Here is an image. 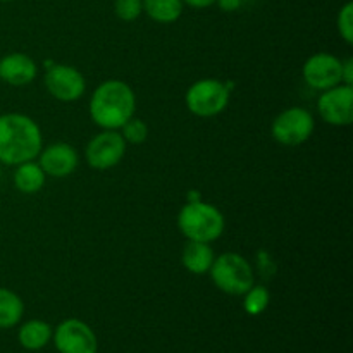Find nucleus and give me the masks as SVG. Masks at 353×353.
I'll return each mask as SVG.
<instances>
[{"label":"nucleus","mask_w":353,"mask_h":353,"mask_svg":"<svg viewBox=\"0 0 353 353\" xmlns=\"http://www.w3.org/2000/svg\"><path fill=\"white\" fill-rule=\"evenodd\" d=\"M43 148L40 126L30 116L21 112L0 114V162L16 165L37 161Z\"/></svg>","instance_id":"obj_1"},{"label":"nucleus","mask_w":353,"mask_h":353,"mask_svg":"<svg viewBox=\"0 0 353 353\" xmlns=\"http://www.w3.org/2000/svg\"><path fill=\"white\" fill-rule=\"evenodd\" d=\"M137 95L126 81L107 79L100 83L90 99V117L102 130H119L134 116Z\"/></svg>","instance_id":"obj_2"},{"label":"nucleus","mask_w":353,"mask_h":353,"mask_svg":"<svg viewBox=\"0 0 353 353\" xmlns=\"http://www.w3.org/2000/svg\"><path fill=\"white\" fill-rule=\"evenodd\" d=\"M178 228L188 241L212 243L223 236L226 221L217 207L195 200L181 207L178 214Z\"/></svg>","instance_id":"obj_3"},{"label":"nucleus","mask_w":353,"mask_h":353,"mask_svg":"<svg viewBox=\"0 0 353 353\" xmlns=\"http://www.w3.org/2000/svg\"><path fill=\"white\" fill-rule=\"evenodd\" d=\"M209 274L216 288L231 296H241L255 285L254 268L236 252H226L214 259Z\"/></svg>","instance_id":"obj_4"},{"label":"nucleus","mask_w":353,"mask_h":353,"mask_svg":"<svg viewBox=\"0 0 353 353\" xmlns=\"http://www.w3.org/2000/svg\"><path fill=\"white\" fill-rule=\"evenodd\" d=\"M230 86L214 78H203L193 83L185 95V103L196 117H216L230 103Z\"/></svg>","instance_id":"obj_5"},{"label":"nucleus","mask_w":353,"mask_h":353,"mask_svg":"<svg viewBox=\"0 0 353 353\" xmlns=\"http://www.w3.org/2000/svg\"><path fill=\"white\" fill-rule=\"evenodd\" d=\"M316 121L312 114L303 107H290L274 117L271 124V134L283 147H299L310 140Z\"/></svg>","instance_id":"obj_6"},{"label":"nucleus","mask_w":353,"mask_h":353,"mask_svg":"<svg viewBox=\"0 0 353 353\" xmlns=\"http://www.w3.org/2000/svg\"><path fill=\"white\" fill-rule=\"evenodd\" d=\"M128 143L119 130H102L88 141L85 159L88 165L97 171H109L121 164L126 155Z\"/></svg>","instance_id":"obj_7"},{"label":"nucleus","mask_w":353,"mask_h":353,"mask_svg":"<svg viewBox=\"0 0 353 353\" xmlns=\"http://www.w3.org/2000/svg\"><path fill=\"white\" fill-rule=\"evenodd\" d=\"M43 85L59 102H76L86 92L85 76L68 64L50 65L43 76Z\"/></svg>","instance_id":"obj_8"},{"label":"nucleus","mask_w":353,"mask_h":353,"mask_svg":"<svg viewBox=\"0 0 353 353\" xmlns=\"http://www.w3.org/2000/svg\"><path fill=\"white\" fill-rule=\"evenodd\" d=\"M317 112L324 123L331 126H350L353 121V86L341 83L324 90L317 99Z\"/></svg>","instance_id":"obj_9"},{"label":"nucleus","mask_w":353,"mask_h":353,"mask_svg":"<svg viewBox=\"0 0 353 353\" xmlns=\"http://www.w3.org/2000/svg\"><path fill=\"white\" fill-rule=\"evenodd\" d=\"M59 353H97L99 341L86 323L79 319H65L52 334Z\"/></svg>","instance_id":"obj_10"},{"label":"nucleus","mask_w":353,"mask_h":353,"mask_svg":"<svg viewBox=\"0 0 353 353\" xmlns=\"http://www.w3.org/2000/svg\"><path fill=\"white\" fill-rule=\"evenodd\" d=\"M302 74L310 88L319 90V92L333 88L343 83L341 81V59L327 52L310 55L303 64Z\"/></svg>","instance_id":"obj_11"},{"label":"nucleus","mask_w":353,"mask_h":353,"mask_svg":"<svg viewBox=\"0 0 353 353\" xmlns=\"http://www.w3.org/2000/svg\"><path fill=\"white\" fill-rule=\"evenodd\" d=\"M38 164L50 178H68L78 169L79 155L72 145L57 141L41 148L38 154Z\"/></svg>","instance_id":"obj_12"},{"label":"nucleus","mask_w":353,"mask_h":353,"mask_svg":"<svg viewBox=\"0 0 353 353\" xmlns=\"http://www.w3.org/2000/svg\"><path fill=\"white\" fill-rule=\"evenodd\" d=\"M38 76V65L23 52H10L0 57V81L10 86H26Z\"/></svg>","instance_id":"obj_13"},{"label":"nucleus","mask_w":353,"mask_h":353,"mask_svg":"<svg viewBox=\"0 0 353 353\" xmlns=\"http://www.w3.org/2000/svg\"><path fill=\"white\" fill-rule=\"evenodd\" d=\"M214 259H216V254H214L212 247L210 243H203V241H186L181 252L183 268L195 276L209 274Z\"/></svg>","instance_id":"obj_14"},{"label":"nucleus","mask_w":353,"mask_h":353,"mask_svg":"<svg viewBox=\"0 0 353 353\" xmlns=\"http://www.w3.org/2000/svg\"><path fill=\"white\" fill-rule=\"evenodd\" d=\"M52 334H54V330H52L50 324L40 319H31L19 327L17 340H19V345L23 348L37 352L50 343Z\"/></svg>","instance_id":"obj_15"},{"label":"nucleus","mask_w":353,"mask_h":353,"mask_svg":"<svg viewBox=\"0 0 353 353\" xmlns=\"http://www.w3.org/2000/svg\"><path fill=\"white\" fill-rule=\"evenodd\" d=\"M45 181H47V174H45L38 162L30 161L16 165L14 186H16L17 192L24 193V195H33V193H38L43 188Z\"/></svg>","instance_id":"obj_16"},{"label":"nucleus","mask_w":353,"mask_h":353,"mask_svg":"<svg viewBox=\"0 0 353 353\" xmlns=\"http://www.w3.org/2000/svg\"><path fill=\"white\" fill-rule=\"evenodd\" d=\"M183 0H143V12L159 24H172L181 17Z\"/></svg>","instance_id":"obj_17"},{"label":"nucleus","mask_w":353,"mask_h":353,"mask_svg":"<svg viewBox=\"0 0 353 353\" xmlns=\"http://www.w3.org/2000/svg\"><path fill=\"white\" fill-rule=\"evenodd\" d=\"M24 302L12 290L0 286V330L17 326L23 319Z\"/></svg>","instance_id":"obj_18"},{"label":"nucleus","mask_w":353,"mask_h":353,"mask_svg":"<svg viewBox=\"0 0 353 353\" xmlns=\"http://www.w3.org/2000/svg\"><path fill=\"white\" fill-rule=\"evenodd\" d=\"M243 309L248 316H261L271 302V293L265 286L254 285L243 295Z\"/></svg>","instance_id":"obj_19"},{"label":"nucleus","mask_w":353,"mask_h":353,"mask_svg":"<svg viewBox=\"0 0 353 353\" xmlns=\"http://www.w3.org/2000/svg\"><path fill=\"white\" fill-rule=\"evenodd\" d=\"M119 133L123 134L124 141L131 145H141L148 138V126L140 117H131L130 121L119 128Z\"/></svg>","instance_id":"obj_20"},{"label":"nucleus","mask_w":353,"mask_h":353,"mask_svg":"<svg viewBox=\"0 0 353 353\" xmlns=\"http://www.w3.org/2000/svg\"><path fill=\"white\" fill-rule=\"evenodd\" d=\"M114 12L124 23H133L143 14V0H116Z\"/></svg>","instance_id":"obj_21"},{"label":"nucleus","mask_w":353,"mask_h":353,"mask_svg":"<svg viewBox=\"0 0 353 353\" xmlns=\"http://www.w3.org/2000/svg\"><path fill=\"white\" fill-rule=\"evenodd\" d=\"M338 31H340V37L347 41L348 45L353 43V3L347 2L338 12L336 19Z\"/></svg>","instance_id":"obj_22"},{"label":"nucleus","mask_w":353,"mask_h":353,"mask_svg":"<svg viewBox=\"0 0 353 353\" xmlns=\"http://www.w3.org/2000/svg\"><path fill=\"white\" fill-rule=\"evenodd\" d=\"M341 81L343 85L353 86V59L348 57L347 61H341Z\"/></svg>","instance_id":"obj_23"},{"label":"nucleus","mask_w":353,"mask_h":353,"mask_svg":"<svg viewBox=\"0 0 353 353\" xmlns=\"http://www.w3.org/2000/svg\"><path fill=\"white\" fill-rule=\"evenodd\" d=\"M216 3L223 12H234L241 7V0H216Z\"/></svg>","instance_id":"obj_24"},{"label":"nucleus","mask_w":353,"mask_h":353,"mask_svg":"<svg viewBox=\"0 0 353 353\" xmlns=\"http://www.w3.org/2000/svg\"><path fill=\"white\" fill-rule=\"evenodd\" d=\"M183 3L193 7V9H207L216 3V0H183Z\"/></svg>","instance_id":"obj_25"},{"label":"nucleus","mask_w":353,"mask_h":353,"mask_svg":"<svg viewBox=\"0 0 353 353\" xmlns=\"http://www.w3.org/2000/svg\"><path fill=\"white\" fill-rule=\"evenodd\" d=\"M0 2H10V0H0Z\"/></svg>","instance_id":"obj_26"}]
</instances>
